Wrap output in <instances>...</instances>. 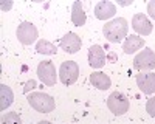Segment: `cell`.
Segmentation results:
<instances>
[{
    "label": "cell",
    "mask_w": 155,
    "mask_h": 124,
    "mask_svg": "<svg viewBox=\"0 0 155 124\" xmlns=\"http://www.w3.org/2000/svg\"><path fill=\"white\" fill-rule=\"evenodd\" d=\"M81 45H82V41H81V37L78 36L76 33H67L61 39V48L65 53H68V54L78 53L81 50Z\"/></svg>",
    "instance_id": "ba28073f"
},
{
    "label": "cell",
    "mask_w": 155,
    "mask_h": 124,
    "mask_svg": "<svg viewBox=\"0 0 155 124\" xmlns=\"http://www.w3.org/2000/svg\"><path fill=\"white\" fill-rule=\"evenodd\" d=\"M146 112L152 118H155V96L150 98V99H147V103H146Z\"/></svg>",
    "instance_id": "d6986e66"
},
{
    "label": "cell",
    "mask_w": 155,
    "mask_h": 124,
    "mask_svg": "<svg viewBox=\"0 0 155 124\" xmlns=\"http://www.w3.org/2000/svg\"><path fill=\"white\" fill-rule=\"evenodd\" d=\"M37 124H51V122H50V121H39Z\"/></svg>",
    "instance_id": "cb8c5ba5"
},
{
    "label": "cell",
    "mask_w": 155,
    "mask_h": 124,
    "mask_svg": "<svg viewBox=\"0 0 155 124\" xmlns=\"http://www.w3.org/2000/svg\"><path fill=\"white\" fill-rule=\"evenodd\" d=\"M147 14L155 20V0H150V2L147 3Z\"/></svg>",
    "instance_id": "ffe728a7"
},
{
    "label": "cell",
    "mask_w": 155,
    "mask_h": 124,
    "mask_svg": "<svg viewBox=\"0 0 155 124\" xmlns=\"http://www.w3.org/2000/svg\"><path fill=\"white\" fill-rule=\"evenodd\" d=\"M34 87H36V81H28L27 84H25V93H28L30 92V89H34Z\"/></svg>",
    "instance_id": "44dd1931"
},
{
    "label": "cell",
    "mask_w": 155,
    "mask_h": 124,
    "mask_svg": "<svg viewBox=\"0 0 155 124\" xmlns=\"http://www.w3.org/2000/svg\"><path fill=\"white\" fill-rule=\"evenodd\" d=\"M14 99V93H12L11 87H8L6 84H0V109L6 110Z\"/></svg>",
    "instance_id": "2e32d148"
},
{
    "label": "cell",
    "mask_w": 155,
    "mask_h": 124,
    "mask_svg": "<svg viewBox=\"0 0 155 124\" xmlns=\"http://www.w3.org/2000/svg\"><path fill=\"white\" fill-rule=\"evenodd\" d=\"M116 14V6L112 2H99L95 6V16L99 20H107L112 19Z\"/></svg>",
    "instance_id": "4fadbf2b"
},
{
    "label": "cell",
    "mask_w": 155,
    "mask_h": 124,
    "mask_svg": "<svg viewBox=\"0 0 155 124\" xmlns=\"http://www.w3.org/2000/svg\"><path fill=\"white\" fill-rule=\"evenodd\" d=\"M134 68L140 73L150 71L155 68V51L150 48H144L135 56L134 59Z\"/></svg>",
    "instance_id": "3957f363"
},
{
    "label": "cell",
    "mask_w": 155,
    "mask_h": 124,
    "mask_svg": "<svg viewBox=\"0 0 155 124\" xmlns=\"http://www.w3.org/2000/svg\"><path fill=\"white\" fill-rule=\"evenodd\" d=\"M36 51L41 53V54H56L58 48H56L53 44H51V42L41 39V41L36 44Z\"/></svg>",
    "instance_id": "e0dca14e"
},
{
    "label": "cell",
    "mask_w": 155,
    "mask_h": 124,
    "mask_svg": "<svg viewBox=\"0 0 155 124\" xmlns=\"http://www.w3.org/2000/svg\"><path fill=\"white\" fill-rule=\"evenodd\" d=\"M137 85L144 95L155 93V73H140V74H137Z\"/></svg>",
    "instance_id": "30bf717a"
},
{
    "label": "cell",
    "mask_w": 155,
    "mask_h": 124,
    "mask_svg": "<svg viewBox=\"0 0 155 124\" xmlns=\"http://www.w3.org/2000/svg\"><path fill=\"white\" fill-rule=\"evenodd\" d=\"M144 45H146V42H144L143 37H140L137 34H130V36H127L126 41L123 42V50H124L126 54H134L138 50L144 48Z\"/></svg>",
    "instance_id": "7c38bea8"
},
{
    "label": "cell",
    "mask_w": 155,
    "mask_h": 124,
    "mask_svg": "<svg viewBox=\"0 0 155 124\" xmlns=\"http://www.w3.org/2000/svg\"><path fill=\"white\" fill-rule=\"evenodd\" d=\"M16 36H17V39H19L20 44L31 45L37 39V28L31 22H22L17 27V30H16Z\"/></svg>",
    "instance_id": "8992f818"
},
{
    "label": "cell",
    "mask_w": 155,
    "mask_h": 124,
    "mask_svg": "<svg viewBox=\"0 0 155 124\" xmlns=\"http://www.w3.org/2000/svg\"><path fill=\"white\" fill-rule=\"evenodd\" d=\"M90 82H92V85L96 87L98 90H107L112 85L110 78L102 71H93L92 74H90Z\"/></svg>",
    "instance_id": "5bb4252c"
},
{
    "label": "cell",
    "mask_w": 155,
    "mask_h": 124,
    "mask_svg": "<svg viewBox=\"0 0 155 124\" xmlns=\"http://www.w3.org/2000/svg\"><path fill=\"white\" fill-rule=\"evenodd\" d=\"M28 104L37 110L39 113H50V112L54 110V99L51 98L50 95L47 93H42V92H34V93H30L28 95Z\"/></svg>",
    "instance_id": "7a4b0ae2"
},
{
    "label": "cell",
    "mask_w": 155,
    "mask_h": 124,
    "mask_svg": "<svg viewBox=\"0 0 155 124\" xmlns=\"http://www.w3.org/2000/svg\"><path fill=\"white\" fill-rule=\"evenodd\" d=\"M106 53L104 50H102V47L99 45H92L88 50V64L92 68H102L106 65Z\"/></svg>",
    "instance_id": "9c48e42d"
},
{
    "label": "cell",
    "mask_w": 155,
    "mask_h": 124,
    "mask_svg": "<svg viewBox=\"0 0 155 124\" xmlns=\"http://www.w3.org/2000/svg\"><path fill=\"white\" fill-rule=\"evenodd\" d=\"M132 28L140 36H149L152 33V23L144 14H135L132 19Z\"/></svg>",
    "instance_id": "8fae6325"
},
{
    "label": "cell",
    "mask_w": 155,
    "mask_h": 124,
    "mask_svg": "<svg viewBox=\"0 0 155 124\" xmlns=\"http://www.w3.org/2000/svg\"><path fill=\"white\" fill-rule=\"evenodd\" d=\"M11 5H12L11 2H8V3H2V9H3V11H5V9H9Z\"/></svg>",
    "instance_id": "7402d4cb"
},
{
    "label": "cell",
    "mask_w": 155,
    "mask_h": 124,
    "mask_svg": "<svg viewBox=\"0 0 155 124\" xmlns=\"http://www.w3.org/2000/svg\"><path fill=\"white\" fill-rule=\"evenodd\" d=\"M87 17H85V11L82 8V3L81 2H74L73 6H71V22L76 27H82L85 23Z\"/></svg>",
    "instance_id": "9a60e30c"
},
{
    "label": "cell",
    "mask_w": 155,
    "mask_h": 124,
    "mask_svg": "<svg viewBox=\"0 0 155 124\" xmlns=\"http://www.w3.org/2000/svg\"><path fill=\"white\" fill-rule=\"evenodd\" d=\"M78 78H79V67L74 60H65L62 62L59 68V79L64 85H73Z\"/></svg>",
    "instance_id": "277c9868"
},
{
    "label": "cell",
    "mask_w": 155,
    "mask_h": 124,
    "mask_svg": "<svg viewBox=\"0 0 155 124\" xmlns=\"http://www.w3.org/2000/svg\"><path fill=\"white\" fill-rule=\"evenodd\" d=\"M2 124H22V119L16 112H8L2 118Z\"/></svg>",
    "instance_id": "ac0fdd59"
},
{
    "label": "cell",
    "mask_w": 155,
    "mask_h": 124,
    "mask_svg": "<svg viewBox=\"0 0 155 124\" xmlns=\"http://www.w3.org/2000/svg\"><path fill=\"white\" fill-rule=\"evenodd\" d=\"M37 76L47 87H53L56 84V68L51 60H44L37 65Z\"/></svg>",
    "instance_id": "52a82bcc"
},
{
    "label": "cell",
    "mask_w": 155,
    "mask_h": 124,
    "mask_svg": "<svg viewBox=\"0 0 155 124\" xmlns=\"http://www.w3.org/2000/svg\"><path fill=\"white\" fill-rule=\"evenodd\" d=\"M120 5H123V6H126V5H132V2H120Z\"/></svg>",
    "instance_id": "603a6c76"
},
{
    "label": "cell",
    "mask_w": 155,
    "mask_h": 124,
    "mask_svg": "<svg viewBox=\"0 0 155 124\" xmlns=\"http://www.w3.org/2000/svg\"><path fill=\"white\" fill-rule=\"evenodd\" d=\"M107 107L113 115L121 116V115L127 113V110H129V99L121 92H113L107 98Z\"/></svg>",
    "instance_id": "5b68a950"
},
{
    "label": "cell",
    "mask_w": 155,
    "mask_h": 124,
    "mask_svg": "<svg viewBox=\"0 0 155 124\" xmlns=\"http://www.w3.org/2000/svg\"><path fill=\"white\" fill-rule=\"evenodd\" d=\"M127 31H129V22L124 17H116L107 22L102 28L104 37L112 44H120L124 37H127Z\"/></svg>",
    "instance_id": "6da1fadb"
}]
</instances>
